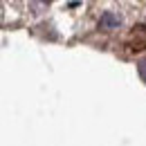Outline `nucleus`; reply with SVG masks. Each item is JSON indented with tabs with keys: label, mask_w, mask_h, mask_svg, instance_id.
Wrapping results in <instances>:
<instances>
[{
	"label": "nucleus",
	"mask_w": 146,
	"mask_h": 146,
	"mask_svg": "<svg viewBox=\"0 0 146 146\" xmlns=\"http://www.w3.org/2000/svg\"><path fill=\"white\" fill-rule=\"evenodd\" d=\"M137 72H139V76H142V81L146 83V56L137 63Z\"/></svg>",
	"instance_id": "7ed1b4c3"
},
{
	"label": "nucleus",
	"mask_w": 146,
	"mask_h": 146,
	"mask_svg": "<svg viewBox=\"0 0 146 146\" xmlns=\"http://www.w3.org/2000/svg\"><path fill=\"white\" fill-rule=\"evenodd\" d=\"M99 25L104 27V29H115V27H119L121 25V18L117 16V14H112V11H106L101 20H99Z\"/></svg>",
	"instance_id": "f03ea898"
},
{
	"label": "nucleus",
	"mask_w": 146,
	"mask_h": 146,
	"mask_svg": "<svg viewBox=\"0 0 146 146\" xmlns=\"http://www.w3.org/2000/svg\"><path fill=\"white\" fill-rule=\"evenodd\" d=\"M130 45L133 50H144L146 47V27L144 25H137L130 34Z\"/></svg>",
	"instance_id": "f257e3e1"
}]
</instances>
